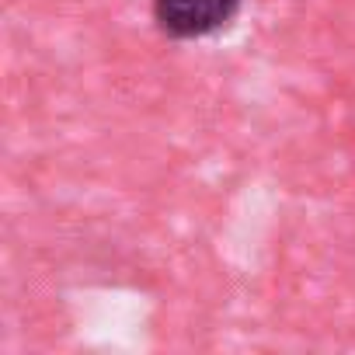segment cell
Wrapping results in <instances>:
<instances>
[{"label":"cell","instance_id":"1","mask_svg":"<svg viewBox=\"0 0 355 355\" xmlns=\"http://www.w3.org/2000/svg\"><path fill=\"white\" fill-rule=\"evenodd\" d=\"M244 0H150L153 25L171 42H199L227 32Z\"/></svg>","mask_w":355,"mask_h":355}]
</instances>
